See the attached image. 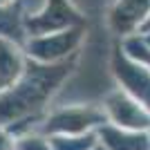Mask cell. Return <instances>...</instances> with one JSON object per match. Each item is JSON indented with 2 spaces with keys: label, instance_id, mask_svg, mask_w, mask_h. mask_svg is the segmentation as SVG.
Returning a JSON list of instances; mask_svg holds the SVG:
<instances>
[{
  "label": "cell",
  "instance_id": "6da1fadb",
  "mask_svg": "<svg viewBox=\"0 0 150 150\" xmlns=\"http://www.w3.org/2000/svg\"><path fill=\"white\" fill-rule=\"evenodd\" d=\"M90 123H105V114H96L92 110H67L58 112L47 121V130H58V132H81Z\"/></svg>",
  "mask_w": 150,
  "mask_h": 150
},
{
  "label": "cell",
  "instance_id": "7a4b0ae2",
  "mask_svg": "<svg viewBox=\"0 0 150 150\" xmlns=\"http://www.w3.org/2000/svg\"><path fill=\"white\" fill-rule=\"evenodd\" d=\"M108 105H110V117L114 119L117 125H123V128H148L150 125V119L144 114V110L134 101L117 96Z\"/></svg>",
  "mask_w": 150,
  "mask_h": 150
},
{
  "label": "cell",
  "instance_id": "3957f363",
  "mask_svg": "<svg viewBox=\"0 0 150 150\" xmlns=\"http://www.w3.org/2000/svg\"><path fill=\"white\" fill-rule=\"evenodd\" d=\"M103 148L105 150H150L148 134H132V132H117V130H101Z\"/></svg>",
  "mask_w": 150,
  "mask_h": 150
},
{
  "label": "cell",
  "instance_id": "277c9868",
  "mask_svg": "<svg viewBox=\"0 0 150 150\" xmlns=\"http://www.w3.org/2000/svg\"><path fill=\"white\" fill-rule=\"evenodd\" d=\"M94 148V134L88 137H54L52 150H92Z\"/></svg>",
  "mask_w": 150,
  "mask_h": 150
},
{
  "label": "cell",
  "instance_id": "5b68a950",
  "mask_svg": "<svg viewBox=\"0 0 150 150\" xmlns=\"http://www.w3.org/2000/svg\"><path fill=\"white\" fill-rule=\"evenodd\" d=\"M16 148V144H13V139L7 134L2 128H0V150H13Z\"/></svg>",
  "mask_w": 150,
  "mask_h": 150
},
{
  "label": "cell",
  "instance_id": "8992f818",
  "mask_svg": "<svg viewBox=\"0 0 150 150\" xmlns=\"http://www.w3.org/2000/svg\"><path fill=\"white\" fill-rule=\"evenodd\" d=\"M7 2H9V0H0V7H2V5H7Z\"/></svg>",
  "mask_w": 150,
  "mask_h": 150
},
{
  "label": "cell",
  "instance_id": "52a82bcc",
  "mask_svg": "<svg viewBox=\"0 0 150 150\" xmlns=\"http://www.w3.org/2000/svg\"><path fill=\"white\" fill-rule=\"evenodd\" d=\"M94 150H105V148H103V146H101V148H94Z\"/></svg>",
  "mask_w": 150,
  "mask_h": 150
}]
</instances>
